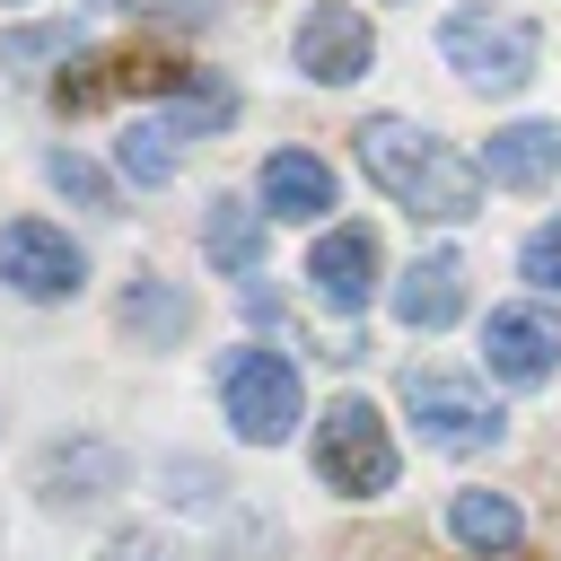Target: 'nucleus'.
<instances>
[{"label":"nucleus","mask_w":561,"mask_h":561,"mask_svg":"<svg viewBox=\"0 0 561 561\" xmlns=\"http://www.w3.org/2000/svg\"><path fill=\"white\" fill-rule=\"evenodd\" d=\"M482 368L500 386H543L561 368V316L552 307H491L482 324Z\"/></svg>","instance_id":"6e6552de"},{"label":"nucleus","mask_w":561,"mask_h":561,"mask_svg":"<svg viewBox=\"0 0 561 561\" xmlns=\"http://www.w3.org/2000/svg\"><path fill=\"white\" fill-rule=\"evenodd\" d=\"M61 44H70V35H18V44H9V61H44V53H61Z\"/></svg>","instance_id":"412c9836"},{"label":"nucleus","mask_w":561,"mask_h":561,"mask_svg":"<svg viewBox=\"0 0 561 561\" xmlns=\"http://www.w3.org/2000/svg\"><path fill=\"white\" fill-rule=\"evenodd\" d=\"M123 324H131V333H140L149 351H167V342H184V324H193V307H184V298H175L167 280H149V272H140V280L123 289Z\"/></svg>","instance_id":"f3484780"},{"label":"nucleus","mask_w":561,"mask_h":561,"mask_svg":"<svg viewBox=\"0 0 561 561\" xmlns=\"http://www.w3.org/2000/svg\"><path fill=\"white\" fill-rule=\"evenodd\" d=\"M131 18H158V26H202L210 18V0H123Z\"/></svg>","instance_id":"aec40b11"},{"label":"nucleus","mask_w":561,"mask_h":561,"mask_svg":"<svg viewBox=\"0 0 561 561\" xmlns=\"http://www.w3.org/2000/svg\"><path fill=\"white\" fill-rule=\"evenodd\" d=\"M254 184H263V219H324L333 210V167L316 149H272Z\"/></svg>","instance_id":"f8f14e48"},{"label":"nucleus","mask_w":561,"mask_h":561,"mask_svg":"<svg viewBox=\"0 0 561 561\" xmlns=\"http://www.w3.org/2000/svg\"><path fill=\"white\" fill-rule=\"evenodd\" d=\"M438 53H447V70L465 79V88H482V96H517L526 79H535V53H543V35H535V18H508V9H447V26H438Z\"/></svg>","instance_id":"f03ea898"},{"label":"nucleus","mask_w":561,"mask_h":561,"mask_svg":"<svg viewBox=\"0 0 561 561\" xmlns=\"http://www.w3.org/2000/svg\"><path fill=\"white\" fill-rule=\"evenodd\" d=\"M184 79H193V61L149 53V44H131V53H79V61L53 79V105H61V114H96V105H114V96H175Z\"/></svg>","instance_id":"39448f33"},{"label":"nucleus","mask_w":561,"mask_h":561,"mask_svg":"<svg viewBox=\"0 0 561 561\" xmlns=\"http://www.w3.org/2000/svg\"><path fill=\"white\" fill-rule=\"evenodd\" d=\"M0 280L18 298H70L88 280V254L53 228V219H9L0 228Z\"/></svg>","instance_id":"0eeeda50"},{"label":"nucleus","mask_w":561,"mask_h":561,"mask_svg":"<svg viewBox=\"0 0 561 561\" xmlns=\"http://www.w3.org/2000/svg\"><path fill=\"white\" fill-rule=\"evenodd\" d=\"M351 149H359L368 184H377L394 210L430 219V228H456V219H473V210H482V167H473L456 140H438L430 123L368 114V123L351 131Z\"/></svg>","instance_id":"f257e3e1"},{"label":"nucleus","mask_w":561,"mask_h":561,"mask_svg":"<svg viewBox=\"0 0 561 561\" xmlns=\"http://www.w3.org/2000/svg\"><path fill=\"white\" fill-rule=\"evenodd\" d=\"M219 403H228V421H237V438H254V447H280L289 430H298V368L280 359V351H228V368H219Z\"/></svg>","instance_id":"423d86ee"},{"label":"nucleus","mask_w":561,"mask_h":561,"mask_svg":"<svg viewBox=\"0 0 561 561\" xmlns=\"http://www.w3.org/2000/svg\"><path fill=\"white\" fill-rule=\"evenodd\" d=\"M517 272H526L535 289H561V219H543V228L517 245Z\"/></svg>","instance_id":"6ab92c4d"},{"label":"nucleus","mask_w":561,"mask_h":561,"mask_svg":"<svg viewBox=\"0 0 561 561\" xmlns=\"http://www.w3.org/2000/svg\"><path fill=\"white\" fill-rule=\"evenodd\" d=\"M403 412H412L421 447H438V456H482L500 438V403L465 368H403Z\"/></svg>","instance_id":"20e7f679"},{"label":"nucleus","mask_w":561,"mask_h":561,"mask_svg":"<svg viewBox=\"0 0 561 561\" xmlns=\"http://www.w3.org/2000/svg\"><path fill=\"white\" fill-rule=\"evenodd\" d=\"M184 123L175 114H140V123H123V140H114V158H123V175L131 184H167L175 175V158H184Z\"/></svg>","instance_id":"dca6fc26"},{"label":"nucleus","mask_w":561,"mask_h":561,"mask_svg":"<svg viewBox=\"0 0 561 561\" xmlns=\"http://www.w3.org/2000/svg\"><path fill=\"white\" fill-rule=\"evenodd\" d=\"M368 61H377L368 18H359L351 0H316L307 26H298V70H307L316 88H351V79H368Z\"/></svg>","instance_id":"1a4fd4ad"},{"label":"nucleus","mask_w":561,"mask_h":561,"mask_svg":"<svg viewBox=\"0 0 561 561\" xmlns=\"http://www.w3.org/2000/svg\"><path fill=\"white\" fill-rule=\"evenodd\" d=\"M44 175H53L61 193H79L88 210H114V184H105V175H96V167H88L79 149H53V158H44Z\"/></svg>","instance_id":"a211bd4d"},{"label":"nucleus","mask_w":561,"mask_h":561,"mask_svg":"<svg viewBox=\"0 0 561 561\" xmlns=\"http://www.w3.org/2000/svg\"><path fill=\"white\" fill-rule=\"evenodd\" d=\"M447 535H456L473 561H508V552L526 543V517H517V500H500V491H456Z\"/></svg>","instance_id":"4468645a"},{"label":"nucleus","mask_w":561,"mask_h":561,"mask_svg":"<svg viewBox=\"0 0 561 561\" xmlns=\"http://www.w3.org/2000/svg\"><path fill=\"white\" fill-rule=\"evenodd\" d=\"M114 561H175V552H167V543H140V535H131V543H114Z\"/></svg>","instance_id":"4be33fe9"},{"label":"nucleus","mask_w":561,"mask_h":561,"mask_svg":"<svg viewBox=\"0 0 561 561\" xmlns=\"http://www.w3.org/2000/svg\"><path fill=\"white\" fill-rule=\"evenodd\" d=\"M202 245H210V263H219V272H237V280H245V272L263 263V210H254L245 193H219V202H210V219H202Z\"/></svg>","instance_id":"2eb2a0df"},{"label":"nucleus","mask_w":561,"mask_h":561,"mask_svg":"<svg viewBox=\"0 0 561 561\" xmlns=\"http://www.w3.org/2000/svg\"><path fill=\"white\" fill-rule=\"evenodd\" d=\"M316 473L342 491V500H377L394 491V438H386V412L368 394H333L316 412Z\"/></svg>","instance_id":"7ed1b4c3"},{"label":"nucleus","mask_w":561,"mask_h":561,"mask_svg":"<svg viewBox=\"0 0 561 561\" xmlns=\"http://www.w3.org/2000/svg\"><path fill=\"white\" fill-rule=\"evenodd\" d=\"M394 316H403L412 333L456 324V316H465V263H456V254H412L403 280H394Z\"/></svg>","instance_id":"ddd939ff"},{"label":"nucleus","mask_w":561,"mask_h":561,"mask_svg":"<svg viewBox=\"0 0 561 561\" xmlns=\"http://www.w3.org/2000/svg\"><path fill=\"white\" fill-rule=\"evenodd\" d=\"M482 184H508V193H543L561 175V123H508L491 131V149L473 158Z\"/></svg>","instance_id":"9b49d317"},{"label":"nucleus","mask_w":561,"mask_h":561,"mask_svg":"<svg viewBox=\"0 0 561 561\" xmlns=\"http://www.w3.org/2000/svg\"><path fill=\"white\" fill-rule=\"evenodd\" d=\"M307 280H316V298L333 307V316H359L368 298H377V228H324L316 237V254H307Z\"/></svg>","instance_id":"9d476101"}]
</instances>
